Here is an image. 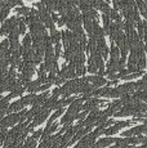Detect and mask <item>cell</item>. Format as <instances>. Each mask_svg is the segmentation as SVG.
<instances>
[{
  "label": "cell",
  "instance_id": "obj_1",
  "mask_svg": "<svg viewBox=\"0 0 147 148\" xmlns=\"http://www.w3.org/2000/svg\"><path fill=\"white\" fill-rule=\"evenodd\" d=\"M26 115L27 112L26 111H21L19 113H13V115H9L8 117H4L1 121V126L3 127H7V126H13V125L16 124V122L18 121H22V120H26Z\"/></svg>",
  "mask_w": 147,
  "mask_h": 148
},
{
  "label": "cell",
  "instance_id": "obj_2",
  "mask_svg": "<svg viewBox=\"0 0 147 148\" xmlns=\"http://www.w3.org/2000/svg\"><path fill=\"white\" fill-rule=\"evenodd\" d=\"M52 111V108H41V111L40 112H38L36 113V116L34 117V122L30 125V129H31V132H32V127H35V126H38V125H40L41 122H44L45 121V119L48 117V115H49V112Z\"/></svg>",
  "mask_w": 147,
  "mask_h": 148
},
{
  "label": "cell",
  "instance_id": "obj_3",
  "mask_svg": "<svg viewBox=\"0 0 147 148\" xmlns=\"http://www.w3.org/2000/svg\"><path fill=\"white\" fill-rule=\"evenodd\" d=\"M133 121H126V122H117L116 125H114V126H111V127H109V129H104V132H103V134H106V135H112V134H115V133H117L119 130L121 129V127H124V126H128V125H131Z\"/></svg>",
  "mask_w": 147,
  "mask_h": 148
},
{
  "label": "cell",
  "instance_id": "obj_4",
  "mask_svg": "<svg viewBox=\"0 0 147 148\" xmlns=\"http://www.w3.org/2000/svg\"><path fill=\"white\" fill-rule=\"evenodd\" d=\"M146 130V125H141V126H135L133 129L128 130V132H124L123 136H133V135H141L142 133H145Z\"/></svg>",
  "mask_w": 147,
  "mask_h": 148
},
{
  "label": "cell",
  "instance_id": "obj_5",
  "mask_svg": "<svg viewBox=\"0 0 147 148\" xmlns=\"http://www.w3.org/2000/svg\"><path fill=\"white\" fill-rule=\"evenodd\" d=\"M111 143H116V138H103L101 140H98L95 144H93L92 148H102V147H107Z\"/></svg>",
  "mask_w": 147,
  "mask_h": 148
},
{
  "label": "cell",
  "instance_id": "obj_6",
  "mask_svg": "<svg viewBox=\"0 0 147 148\" xmlns=\"http://www.w3.org/2000/svg\"><path fill=\"white\" fill-rule=\"evenodd\" d=\"M87 80L89 82H92L94 86H103L107 82L106 79H103L102 76H89V77H87Z\"/></svg>",
  "mask_w": 147,
  "mask_h": 148
},
{
  "label": "cell",
  "instance_id": "obj_7",
  "mask_svg": "<svg viewBox=\"0 0 147 148\" xmlns=\"http://www.w3.org/2000/svg\"><path fill=\"white\" fill-rule=\"evenodd\" d=\"M58 127V124H52V125H47V127H45V130L43 132V135H41V139H45L48 138L50 134H52L53 132H54L56 129Z\"/></svg>",
  "mask_w": 147,
  "mask_h": 148
},
{
  "label": "cell",
  "instance_id": "obj_8",
  "mask_svg": "<svg viewBox=\"0 0 147 148\" xmlns=\"http://www.w3.org/2000/svg\"><path fill=\"white\" fill-rule=\"evenodd\" d=\"M120 48L119 47H114V41H112V49H111V59H119V56H120Z\"/></svg>",
  "mask_w": 147,
  "mask_h": 148
},
{
  "label": "cell",
  "instance_id": "obj_9",
  "mask_svg": "<svg viewBox=\"0 0 147 148\" xmlns=\"http://www.w3.org/2000/svg\"><path fill=\"white\" fill-rule=\"evenodd\" d=\"M17 14H21V16H29L30 12H31V9L30 8H26V7H21V8H17Z\"/></svg>",
  "mask_w": 147,
  "mask_h": 148
},
{
  "label": "cell",
  "instance_id": "obj_10",
  "mask_svg": "<svg viewBox=\"0 0 147 148\" xmlns=\"http://www.w3.org/2000/svg\"><path fill=\"white\" fill-rule=\"evenodd\" d=\"M35 146H36V140H35V138L32 136V138H29L26 140L23 148H35Z\"/></svg>",
  "mask_w": 147,
  "mask_h": 148
},
{
  "label": "cell",
  "instance_id": "obj_11",
  "mask_svg": "<svg viewBox=\"0 0 147 148\" xmlns=\"http://www.w3.org/2000/svg\"><path fill=\"white\" fill-rule=\"evenodd\" d=\"M62 38V34L61 32H58V31H54V32H52V42H56V44H57V42H59V39Z\"/></svg>",
  "mask_w": 147,
  "mask_h": 148
},
{
  "label": "cell",
  "instance_id": "obj_12",
  "mask_svg": "<svg viewBox=\"0 0 147 148\" xmlns=\"http://www.w3.org/2000/svg\"><path fill=\"white\" fill-rule=\"evenodd\" d=\"M61 115H62V108H59V110H57V112H54V113H53V115H52V117L49 119V121H48V125H52V122L54 121L57 117H59V116H61Z\"/></svg>",
  "mask_w": 147,
  "mask_h": 148
},
{
  "label": "cell",
  "instance_id": "obj_13",
  "mask_svg": "<svg viewBox=\"0 0 147 148\" xmlns=\"http://www.w3.org/2000/svg\"><path fill=\"white\" fill-rule=\"evenodd\" d=\"M84 72H85V68H84L83 64H76V75H84Z\"/></svg>",
  "mask_w": 147,
  "mask_h": 148
},
{
  "label": "cell",
  "instance_id": "obj_14",
  "mask_svg": "<svg viewBox=\"0 0 147 148\" xmlns=\"http://www.w3.org/2000/svg\"><path fill=\"white\" fill-rule=\"evenodd\" d=\"M146 67V59H145V56H142L139 58V61H138V68L139 70H142V68Z\"/></svg>",
  "mask_w": 147,
  "mask_h": 148
},
{
  "label": "cell",
  "instance_id": "obj_15",
  "mask_svg": "<svg viewBox=\"0 0 147 148\" xmlns=\"http://www.w3.org/2000/svg\"><path fill=\"white\" fill-rule=\"evenodd\" d=\"M110 17H111V19H115L116 22L120 21V16L117 14L116 10H111V13H110Z\"/></svg>",
  "mask_w": 147,
  "mask_h": 148
},
{
  "label": "cell",
  "instance_id": "obj_16",
  "mask_svg": "<svg viewBox=\"0 0 147 148\" xmlns=\"http://www.w3.org/2000/svg\"><path fill=\"white\" fill-rule=\"evenodd\" d=\"M18 30H19V34H25L26 31V26H25V22L19 19V23H18Z\"/></svg>",
  "mask_w": 147,
  "mask_h": 148
},
{
  "label": "cell",
  "instance_id": "obj_17",
  "mask_svg": "<svg viewBox=\"0 0 147 148\" xmlns=\"http://www.w3.org/2000/svg\"><path fill=\"white\" fill-rule=\"evenodd\" d=\"M85 116H87V113H85V112L78 113V115H76V120H80V122H83V120L85 119Z\"/></svg>",
  "mask_w": 147,
  "mask_h": 148
},
{
  "label": "cell",
  "instance_id": "obj_18",
  "mask_svg": "<svg viewBox=\"0 0 147 148\" xmlns=\"http://www.w3.org/2000/svg\"><path fill=\"white\" fill-rule=\"evenodd\" d=\"M40 135H43V132H41V130H38V132H35V133H34V138H38V136H40Z\"/></svg>",
  "mask_w": 147,
  "mask_h": 148
},
{
  "label": "cell",
  "instance_id": "obj_19",
  "mask_svg": "<svg viewBox=\"0 0 147 148\" xmlns=\"http://www.w3.org/2000/svg\"><path fill=\"white\" fill-rule=\"evenodd\" d=\"M111 148H131V147H124V146H119V144H116V146H115V147H111Z\"/></svg>",
  "mask_w": 147,
  "mask_h": 148
},
{
  "label": "cell",
  "instance_id": "obj_20",
  "mask_svg": "<svg viewBox=\"0 0 147 148\" xmlns=\"http://www.w3.org/2000/svg\"><path fill=\"white\" fill-rule=\"evenodd\" d=\"M143 80H145V81H147V75L145 76V77H143Z\"/></svg>",
  "mask_w": 147,
  "mask_h": 148
},
{
  "label": "cell",
  "instance_id": "obj_21",
  "mask_svg": "<svg viewBox=\"0 0 147 148\" xmlns=\"http://www.w3.org/2000/svg\"><path fill=\"white\" fill-rule=\"evenodd\" d=\"M138 148H147V147L145 146V144H143V146H142V147H138Z\"/></svg>",
  "mask_w": 147,
  "mask_h": 148
},
{
  "label": "cell",
  "instance_id": "obj_22",
  "mask_svg": "<svg viewBox=\"0 0 147 148\" xmlns=\"http://www.w3.org/2000/svg\"><path fill=\"white\" fill-rule=\"evenodd\" d=\"M106 1H109V0H106Z\"/></svg>",
  "mask_w": 147,
  "mask_h": 148
}]
</instances>
